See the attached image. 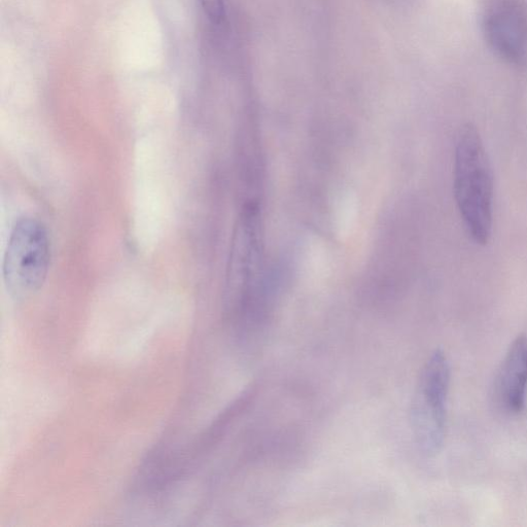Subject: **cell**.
<instances>
[{"label":"cell","instance_id":"3","mask_svg":"<svg viewBox=\"0 0 527 527\" xmlns=\"http://www.w3.org/2000/svg\"><path fill=\"white\" fill-rule=\"evenodd\" d=\"M51 244L46 226L32 217L14 225L4 260V279L15 299H25L42 289L48 276Z\"/></svg>","mask_w":527,"mask_h":527},{"label":"cell","instance_id":"7","mask_svg":"<svg viewBox=\"0 0 527 527\" xmlns=\"http://www.w3.org/2000/svg\"><path fill=\"white\" fill-rule=\"evenodd\" d=\"M200 4L210 19L219 21L224 15L223 0H200Z\"/></svg>","mask_w":527,"mask_h":527},{"label":"cell","instance_id":"6","mask_svg":"<svg viewBox=\"0 0 527 527\" xmlns=\"http://www.w3.org/2000/svg\"><path fill=\"white\" fill-rule=\"evenodd\" d=\"M527 390V336L520 335L510 346L497 382L500 402L510 412H520Z\"/></svg>","mask_w":527,"mask_h":527},{"label":"cell","instance_id":"1","mask_svg":"<svg viewBox=\"0 0 527 527\" xmlns=\"http://www.w3.org/2000/svg\"><path fill=\"white\" fill-rule=\"evenodd\" d=\"M454 195L468 234L477 244H487L493 232L494 178L481 135L470 124L456 139Z\"/></svg>","mask_w":527,"mask_h":527},{"label":"cell","instance_id":"5","mask_svg":"<svg viewBox=\"0 0 527 527\" xmlns=\"http://www.w3.org/2000/svg\"><path fill=\"white\" fill-rule=\"evenodd\" d=\"M481 24L484 39L496 56L513 66L527 65L526 0H488Z\"/></svg>","mask_w":527,"mask_h":527},{"label":"cell","instance_id":"4","mask_svg":"<svg viewBox=\"0 0 527 527\" xmlns=\"http://www.w3.org/2000/svg\"><path fill=\"white\" fill-rule=\"evenodd\" d=\"M450 367L442 350H435L421 370L411 406V424L417 445L433 454L443 445Z\"/></svg>","mask_w":527,"mask_h":527},{"label":"cell","instance_id":"2","mask_svg":"<svg viewBox=\"0 0 527 527\" xmlns=\"http://www.w3.org/2000/svg\"><path fill=\"white\" fill-rule=\"evenodd\" d=\"M255 208L250 207L237 227L231 256L227 302L241 322H259L262 297V248Z\"/></svg>","mask_w":527,"mask_h":527}]
</instances>
